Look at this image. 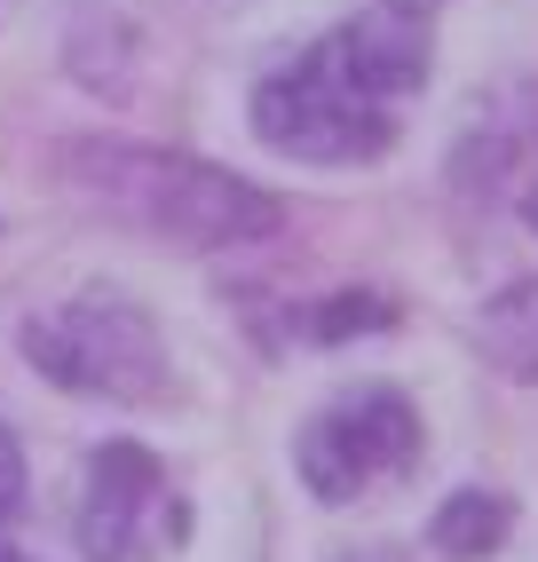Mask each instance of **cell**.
<instances>
[{
	"mask_svg": "<svg viewBox=\"0 0 538 562\" xmlns=\"http://www.w3.org/2000/svg\"><path fill=\"white\" fill-rule=\"evenodd\" d=\"M396 310L389 302H380V293H365V285H349V293H333V302L325 310H310V317H301V325H310L317 333V341H349V333H365V325H389Z\"/></svg>",
	"mask_w": 538,
	"mask_h": 562,
	"instance_id": "9",
	"label": "cell"
},
{
	"mask_svg": "<svg viewBox=\"0 0 538 562\" xmlns=\"http://www.w3.org/2000/svg\"><path fill=\"white\" fill-rule=\"evenodd\" d=\"M396 9H404V16H428V24H436V9H444V0H396Z\"/></svg>",
	"mask_w": 538,
	"mask_h": 562,
	"instance_id": "11",
	"label": "cell"
},
{
	"mask_svg": "<svg viewBox=\"0 0 538 562\" xmlns=\"http://www.w3.org/2000/svg\"><path fill=\"white\" fill-rule=\"evenodd\" d=\"M64 182L80 191L88 206L120 214L127 231L182 246V254H229V246H254L285 222V206L261 191V182L206 167L190 151H159V143H111V135H80L64 143Z\"/></svg>",
	"mask_w": 538,
	"mask_h": 562,
	"instance_id": "1",
	"label": "cell"
},
{
	"mask_svg": "<svg viewBox=\"0 0 538 562\" xmlns=\"http://www.w3.org/2000/svg\"><path fill=\"white\" fill-rule=\"evenodd\" d=\"M333 48H340V64H349L380 103H396V111H404L419 88H428V64H436L428 16H404L396 0H372L365 16L333 24Z\"/></svg>",
	"mask_w": 538,
	"mask_h": 562,
	"instance_id": "6",
	"label": "cell"
},
{
	"mask_svg": "<svg viewBox=\"0 0 538 562\" xmlns=\"http://www.w3.org/2000/svg\"><path fill=\"white\" fill-rule=\"evenodd\" d=\"M24 357L56 389L96 404H150L167 396V341L120 293H80L48 317H24Z\"/></svg>",
	"mask_w": 538,
	"mask_h": 562,
	"instance_id": "3",
	"label": "cell"
},
{
	"mask_svg": "<svg viewBox=\"0 0 538 562\" xmlns=\"http://www.w3.org/2000/svg\"><path fill=\"white\" fill-rule=\"evenodd\" d=\"M396 120L404 111L380 103L357 71L340 64L333 32L254 88V135L269 143V151L310 159V167H372L396 143Z\"/></svg>",
	"mask_w": 538,
	"mask_h": 562,
	"instance_id": "2",
	"label": "cell"
},
{
	"mask_svg": "<svg viewBox=\"0 0 538 562\" xmlns=\"http://www.w3.org/2000/svg\"><path fill=\"white\" fill-rule=\"evenodd\" d=\"M419 460V412L404 389H357L310 412V428L293 436V468L310 483V499L349 507L372 483H389Z\"/></svg>",
	"mask_w": 538,
	"mask_h": 562,
	"instance_id": "4",
	"label": "cell"
},
{
	"mask_svg": "<svg viewBox=\"0 0 538 562\" xmlns=\"http://www.w3.org/2000/svg\"><path fill=\"white\" fill-rule=\"evenodd\" d=\"M190 539V507L150 443H96L80 492V554L88 562H167Z\"/></svg>",
	"mask_w": 538,
	"mask_h": 562,
	"instance_id": "5",
	"label": "cell"
},
{
	"mask_svg": "<svg viewBox=\"0 0 538 562\" xmlns=\"http://www.w3.org/2000/svg\"><path fill=\"white\" fill-rule=\"evenodd\" d=\"M523 214H530V231H538V191H530V199H523Z\"/></svg>",
	"mask_w": 538,
	"mask_h": 562,
	"instance_id": "12",
	"label": "cell"
},
{
	"mask_svg": "<svg viewBox=\"0 0 538 562\" xmlns=\"http://www.w3.org/2000/svg\"><path fill=\"white\" fill-rule=\"evenodd\" d=\"M475 357L491 372H507V381L538 389V278H515V285H498L491 302L475 310Z\"/></svg>",
	"mask_w": 538,
	"mask_h": 562,
	"instance_id": "7",
	"label": "cell"
},
{
	"mask_svg": "<svg viewBox=\"0 0 538 562\" xmlns=\"http://www.w3.org/2000/svg\"><path fill=\"white\" fill-rule=\"evenodd\" d=\"M0 562H24V554H16V547H0Z\"/></svg>",
	"mask_w": 538,
	"mask_h": 562,
	"instance_id": "13",
	"label": "cell"
},
{
	"mask_svg": "<svg viewBox=\"0 0 538 562\" xmlns=\"http://www.w3.org/2000/svg\"><path fill=\"white\" fill-rule=\"evenodd\" d=\"M24 507V452H16V436L0 428V522H9Z\"/></svg>",
	"mask_w": 538,
	"mask_h": 562,
	"instance_id": "10",
	"label": "cell"
},
{
	"mask_svg": "<svg viewBox=\"0 0 538 562\" xmlns=\"http://www.w3.org/2000/svg\"><path fill=\"white\" fill-rule=\"evenodd\" d=\"M507 531H515V499L491 492V483L451 492V499L436 507V522H428V539H436L451 562H483V554H498V547H507Z\"/></svg>",
	"mask_w": 538,
	"mask_h": 562,
	"instance_id": "8",
	"label": "cell"
}]
</instances>
